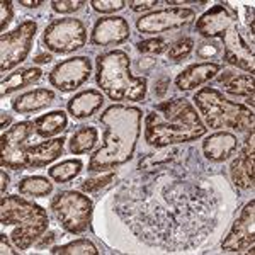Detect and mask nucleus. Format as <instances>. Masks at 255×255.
<instances>
[{
	"label": "nucleus",
	"instance_id": "46",
	"mask_svg": "<svg viewBox=\"0 0 255 255\" xmlns=\"http://www.w3.org/2000/svg\"><path fill=\"white\" fill-rule=\"evenodd\" d=\"M153 63H155V60H153V58H145V60L139 61L138 67H139V68H150Z\"/></svg>",
	"mask_w": 255,
	"mask_h": 255
},
{
	"label": "nucleus",
	"instance_id": "28",
	"mask_svg": "<svg viewBox=\"0 0 255 255\" xmlns=\"http://www.w3.org/2000/svg\"><path fill=\"white\" fill-rule=\"evenodd\" d=\"M17 189L22 196L46 197L53 192V182L43 175H32L20 180L17 184Z\"/></svg>",
	"mask_w": 255,
	"mask_h": 255
},
{
	"label": "nucleus",
	"instance_id": "23",
	"mask_svg": "<svg viewBox=\"0 0 255 255\" xmlns=\"http://www.w3.org/2000/svg\"><path fill=\"white\" fill-rule=\"evenodd\" d=\"M223 84V90L235 97H247L250 108H254V73L245 75H235L233 72H223V75L218 79Z\"/></svg>",
	"mask_w": 255,
	"mask_h": 255
},
{
	"label": "nucleus",
	"instance_id": "7",
	"mask_svg": "<svg viewBox=\"0 0 255 255\" xmlns=\"http://www.w3.org/2000/svg\"><path fill=\"white\" fill-rule=\"evenodd\" d=\"M49 206H51L55 218L68 233L79 235L89 228L94 204L84 192L61 191L53 197Z\"/></svg>",
	"mask_w": 255,
	"mask_h": 255
},
{
	"label": "nucleus",
	"instance_id": "27",
	"mask_svg": "<svg viewBox=\"0 0 255 255\" xmlns=\"http://www.w3.org/2000/svg\"><path fill=\"white\" fill-rule=\"evenodd\" d=\"M99 133L94 126H79L73 131L70 138V153L72 155H84L89 153L97 145Z\"/></svg>",
	"mask_w": 255,
	"mask_h": 255
},
{
	"label": "nucleus",
	"instance_id": "12",
	"mask_svg": "<svg viewBox=\"0 0 255 255\" xmlns=\"http://www.w3.org/2000/svg\"><path fill=\"white\" fill-rule=\"evenodd\" d=\"M92 61L87 56H73L60 61L49 72V82L60 92H73L90 79Z\"/></svg>",
	"mask_w": 255,
	"mask_h": 255
},
{
	"label": "nucleus",
	"instance_id": "25",
	"mask_svg": "<svg viewBox=\"0 0 255 255\" xmlns=\"http://www.w3.org/2000/svg\"><path fill=\"white\" fill-rule=\"evenodd\" d=\"M67 125H68L67 114H65L61 109H58V111H51V113L36 118L34 119V131L41 138H51V136L60 134L61 131L67 129Z\"/></svg>",
	"mask_w": 255,
	"mask_h": 255
},
{
	"label": "nucleus",
	"instance_id": "8",
	"mask_svg": "<svg viewBox=\"0 0 255 255\" xmlns=\"http://www.w3.org/2000/svg\"><path fill=\"white\" fill-rule=\"evenodd\" d=\"M43 43L56 55H70L87 43V27L80 19H55L44 29Z\"/></svg>",
	"mask_w": 255,
	"mask_h": 255
},
{
	"label": "nucleus",
	"instance_id": "39",
	"mask_svg": "<svg viewBox=\"0 0 255 255\" xmlns=\"http://www.w3.org/2000/svg\"><path fill=\"white\" fill-rule=\"evenodd\" d=\"M168 85H170V79L168 77H160V79L155 82V94L158 97H163L168 92Z\"/></svg>",
	"mask_w": 255,
	"mask_h": 255
},
{
	"label": "nucleus",
	"instance_id": "5",
	"mask_svg": "<svg viewBox=\"0 0 255 255\" xmlns=\"http://www.w3.org/2000/svg\"><path fill=\"white\" fill-rule=\"evenodd\" d=\"M0 223L14 226L9 238L19 252H24L46 233L49 218L46 209L26 197L3 194L0 201Z\"/></svg>",
	"mask_w": 255,
	"mask_h": 255
},
{
	"label": "nucleus",
	"instance_id": "19",
	"mask_svg": "<svg viewBox=\"0 0 255 255\" xmlns=\"http://www.w3.org/2000/svg\"><path fill=\"white\" fill-rule=\"evenodd\" d=\"M221 65L220 63H213V61H203V63H194L191 67H187L186 70L177 75L175 85L180 90H192L196 87L208 84L211 79L220 73Z\"/></svg>",
	"mask_w": 255,
	"mask_h": 255
},
{
	"label": "nucleus",
	"instance_id": "42",
	"mask_svg": "<svg viewBox=\"0 0 255 255\" xmlns=\"http://www.w3.org/2000/svg\"><path fill=\"white\" fill-rule=\"evenodd\" d=\"M19 5L29 7V9H38V7L44 5V0H34V2H27V0H20Z\"/></svg>",
	"mask_w": 255,
	"mask_h": 255
},
{
	"label": "nucleus",
	"instance_id": "41",
	"mask_svg": "<svg viewBox=\"0 0 255 255\" xmlns=\"http://www.w3.org/2000/svg\"><path fill=\"white\" fill-rule=\"evenodd\" d=\"M58 238V233L56 232H49L48 235H44V237H41V242L38 244V249H44V247H48V245H51L53 242Z\"/></svg>",
	"mask_w": 255,
	"mask_h": 255
},
{
	"label": "nucleus",
	"instance_id": "16",
	"mask_svg": "<svg viewBox=\"0 0 255 255\" xmlns=\"http://www.w3.org/2000/svg\"><path fill=\"white\" fill-rule=\"evenodd\" d=\"M65 141L67 139L60 136L46 139V141L38 143V145L27 143L20 150V170H24V168H43L51 162H55L63 153Z\"/></svg>",
	"mask_w": 255,
	"mask_h": 255
},
{
	"label": "nucleus",
	"instance_id": "6",
	"mask_svg": "<svg viewBox=\"0 0 255 255\" xmlns=\"http://www.w3.org/2000/svg\"><path fill=\"white\" fill-rule=\"evenodd\" d=\"M194 104L209 129L252 131L254 111L240 102L226 99L220 90L203 87L194 94Z\"/></svg>",
	"mask_w": 255,
	"mask_h": 255
},
{
	"label": "nucleus",
	"instance_id": "26",
	"mask_svg": "<svg viewBox=\"0 0 255 255\" xmlns=\"http://www.w3.org/2000/svg\"><path fill=\"white\" fill-rule=\"evenodd\" d=\"M180 155H182V151H180L179 148H167V150L160 151V153H148L138 162V168L143 174L165 170V168L170 167Z\"/></svg>",
	"mask_w": 255,
	"mask_h": 255
},
{
	"label": "nucleus",
	"instance_id": "29",
	"mask_svg": "<svg viewBox=\"0 0 255 255\" xmlns=\"http://www.w3.org/2000/svg\"><path fill=\"white\" fill-rule=\"evenodd\" d=\"M82 168H84V163L79 158H70V160H63V162L56 163L49 168V177H51L55 182L58 184H67L70 180H73L75 177L80 175Z\"/></svg>",
	"mask_w": 255,
	"mask_h": 255
},
{
	"label": "nucleus",
	"instance_id": "18",
	"mask_svg": "<svg viewBox=\"0 0 255 255\" xmlns=\"http://www.w3.org/2000/svg\"><path fill=\"white\" fill-rule=\"evenodd\" d=\"M255 136L254 129L250 131V136L245 139L244 146H242L240 153L230 165V175H232V182L238 189H254V162H255Z\"/></svg>",
	"mask_w": 255,
	"mask_h": 255
},
{
	"label": "nucleus",
	"instance_id": "30",
	"mask_svg": "<svg viewBox=\"0 0 255 255\" xmlns=\"http://www.w3.org/2000/svg\"><path fill=\"white\" fill-rule=\"evenodd\" d=\"M51 254H60V255H97L99 250L97 247L92 244L87 238H80V240L70 242L67 245L61 247H53Z\"/></svg>",
	"mask_w": 255,
	"mask_h": 255
},
{
	"label": "nucleus",
	"instance_id": "17",
	"mask_svg": "<svg viewBox=\"0 0 255 255\" xmlns=\"http://www.w3.org/2000/svg\"><path fill=\"white\" fill-rule=\"evenodd\" d=\"M128 39H129V24L119 15L99 19L90 34V43L94 46H118Z\"/></svg>",
	"mask_w": 255,
	"mask_h": 255
},
{
	"label": "nucleus",
	"instance_id": "21",
	"mask_svg": "<svg viewBox=\"0 0 255 255\" xmlns=\"http://www.w3.org/2000/svg\"><path fill=\"white\" fill-rule=\"evenodd\" d=\"M102 104H104V96L96 89H89L70 99L67 109L75 119H87L101 111Z\"/></svg>",
	"mask_w": 255,
	"mask_h": 255
},
{
	"label": "nucleus",
	"instance_id": "24",
	"mask_svg": "<svg viewBox=\"0 0 255 255\" xmlns=\"http://www.w3.org/2000/svg\"><path fill=\"white\" fill-rule=\"evenodd\" d=\"M41 79H43V70L41 68L29 67V68L17 70V72L10 73L9 77H5L2 80V84H0V96L3 99L5 96H10L12 92L31 87L32 84H38Z\"/></svg>",
	"mask_w": 255,
	"mask_h": 255
},
{
	"label": "nucleus",
	"instance_id": "31",
	"mask_svg": "<svg viewBox=\"0 0 255 255\" xmlns=\"http://www.w3.org/2000/svg\"><path fill=\"white\" fill-rule=\"evenodd\" d=\"M192 48H194V41H192V38H182V39L175 41V43L170 44V48H168V58L174 60V61L186 60L192 53Z\"/></svg>",
	"mask_w": 255,
	"mask_h": 255
},
{
	"label": "nucleus",
	"instance_id": "15",
	"mask_svg": "<svg viewBox=\"0 0 255 255\" xmlns=\"http://www.w3.org/2000/svg\"><path fill=\"white\" fill-rule=\"evenodd\" d=\"M220 39L223 41V60L226 63L254 73V48L244 39L238 24L225 31Z\"/></svg>",
	"mask_w": 255,
	"mask_h": 255
},
{
	"label": "nucleus",
	"instance_id": "9",
	"mask_svg": "<svg viewBox=\"0 0 255 255\" xmlns=\"http://www.w3.org/2000/svg\"><path fill=\"white\" fill-rule=\"evenodd\" d=\"M38 24L34 20H24L15 29L3 32L0 38V72L7 73L27 58L32 49Z\"/></svg>",
	"mask_w": 255,
	"mask_h": 255
},
{
	"label": "nucleus",
	"instance_id": "4",
	"mask_svg": "<svg viewBox=\"0 0 255 255\" xmlns=\"http://www.w3.org/2000/svg\"><path fill=\"white\" fill-rule=\"evenodd\" d=\"M96 80L111 101L139 102L146 97V79L131 73V60L128 53L121 49H114L97 56Z\"/></svg>",
	"mask_w": 255,
	"mask_h": 255
},
{
	"label": "nucleus",
	"instance_id": "45",
	"mask_svg": "<svg viewBox=\"0 0 255 255\" xmlns=\"http://www.w3.org/2000/svg\"><path fill=\"white\" fill-rule=\"evenodd\" d=\"M12 123V116L7 113H2V129L5 131V128H9V125Z\"/></svg>",
	"mask_w": 255,
	"mask_h": 255
},
{
	"label": "nucleus",
	"instance_id": "1",
	"mask_svg": "<svg viewBox=\"0 0 255 255\" xmlns=\"http://www.w3.org/2000/svg\"><path fill=\"white\" fill-rule=\"evenodd\" d=\"M113 206L139 240L168 252L199 247L220 218L216 189L208 179L180 167L179 158L165 170L125 182Z\"/></svg>",
	"mask_w": 255,
	"mask_h": 255
},
{
	"label": "nucleus",
	"instance_id": "22",
	"mask_svg": "<svg viewBox=\"0 0 255 255\" xmlns=\"http://www.w3.org/2000/svg\"><path fill=\"white\" fill-rule=\"evenodd\" d=\"M55 101V92L49 89H34L26 94H20L12 101V109L19 114H31L48 108Z\"/></svg>",
	"mask_w": 255,
	"mask_h": 255
},
{
	"label": "nucleus",
	"instance_id": "38",
	"mask_svg": "<svg viewBox=\"0 0 255 255\" xmlns=\"http://www.w3.org/2000/svg\"><path fill=\"white\" fill-rule=\"evenodd\" d=\"M158 3H160L158 0H143V2H139V0H131V2H128V5H129V9L133 12H146V10L155 9Z\"/></svg>",
	"mask_w": 255,
	"mask_h": 255
},
{
	"label": "nucleus",
	"instance_id": "44",
	"mask_svg": "<svg viewBox=\"0 0 255 255\" xmlns=\"http://www.w3.org/2000/svg\"><path fill=\"white\" fill-rule=\"evenodd\" d=\"M0 177H2V194H5V189L9 187V175L5 174V170H2Z\"/></svg>",
	"mask_w": 255,
	"mask_h": 255
},
{
	"label": "nucleus",
	"instance_id": "36",
	"mask_svg": "<svg viewBox=\"0 0 255 255\" xmlns=\"http://www.w3.org/2000/svg\"><path fill=\"white\" fill-rule=\"evenodd\" d=\"M221 51V46L216 43V41H204L201 43L196 49V55L199 56L201 60H209L213 56H216L218 53Z\"/></svg>",
	"mask_w": 255,
	"mask_h": 255
},
{
	"label": "nucleus",
	"instance_id": "35",
	"mask_svg": "<svg viewBox=\"0 0 255 255\" xmlns=\"http://www.w3.org/2000/svg\"><path fill=\"white\" fill-rule=\"evenodd\" d=\"M85 2L84 0H53L51 7L58 14H73V12H79L84 9Z\"/></svg>",
	"mask_w": 255,
	"mask_h": 255
},
{
	"label": "nucleus",
	"instance_id": "34",
	"mask_svg": "<svg viewBox=\"0 0 255 255\" xmlns=\"http://www.w3.org/2000/svg\"><path fill=\"white\" fill-rule=\"evenodd\" d=\"M90 5L96 12L101 14H113V12L123 10L128 3L125 0H90Z\"/></svg>",
	"mask_w": 255,
	"mask_h": 255
},
{
	"label": "nucleus",
	"instance_id": "32",
	"mask_svg": "<svg viewBox=\"0 0 255 255\" xmlns=\"http://www.w3.org/2000/svg\"><path fill=\"white\" fill-rule=\"evenodd\" d=\"M168 41L163 38H151V39H145L139 41L136 44L138 51L143 53V55H160V53L168 51Z\"/></svg>",
	"mask_w": 255,
	"mask_h": 255
},
{
	"label": "nucleus",
	"instance_id": "2",
	"mask_svg": "<svg viewBox=\"0 0 255 255\" xmlns=\"http://www.w3.org/2000/svg\"><path fill=\"white\" fill-rule=\"evenodd\" d=\"M101 125L104 126V139L90 157L87 170L104 174L133 158L141 133V111L113 104L101 114Z\"/></svg>",
	"mask_w": 255,
	"mask_h": 255
},
{
	"label": "nucleus",
	"instance_id": "40",
	"mask_svg": "<svg viewBox=\"0 0 255 255\" xmlns=\"http://www.w3.org/2000/svg\"><path fill=\"white\" fill-rule=\"evenodd\" d=\"M9 240H10V238H7L5 233H2V235H0V247H2V254L3 255H5V254H19V250L15 249V247H10Z\"/></svg>",
	"mask_w": 255,
	"mask_h": 255
},
{
	"label": "nucleus",
	"instance_id": "10",
	"mask_svg": "<svg viewBox=\"0 0 255 255\" xmlns=\"http://www.w3.org/2000/svg\"><path fill=\"white\" fill-rule=\"evenodd\" d=\"M196 19V12L187 7H170V9L153 10L141 15L136 20V29L141 34H163L182 29Z\"/></svg>",
	"mask_w": 255,
	"mask_h": 255
},
{
	"label": "nucleus",
	"instance_id": "43",
	"mask_svg": "<svg viewBox=\"0 0 255 255\" xmlns=\"http://www.w3.org/2000/svg\"><path fill=\"white\" fill-rule=\"evenodd\" d=\"M53 60V56L51 55H48V53H43V55H38L34 60V63H39V65H43V63H49V61Z\"/></svg>",
	"mask_w": 255,
	"mask_h": 255
},
{
	"label": "nucleus",
	"instance_id": "14",
	"mask_svg": "<svg viewBox=\"0 0 255 255\" xmlns=\"http://www.w3.org/2000/svg\"><path fill=\"white\" fill-rule=\"evenodd\" d=\"M235 24H238V17L230 3H218L196 20V32L206 39H215L221 38Z\"/></svg>",
	"mask_w": 255,
	"mask_h": 255
},
{
	"label": "nucleus",
	"instance_id": "13",
	"mask_svg": "<svg viewBox=\"0 0 255 255\" xmlns=\"http://www.w3.org/2000/svg\"><path fill=\"white\" fill-rule=\"evenodd\" d=\"M34 131V123L20 121L17 125L3 131L0 136V165L2 168H12V170H20V150L27 145L29 138Z\"/></svg>",
	"mask_w": 255,
	"mask_h": 255
},
{
	"label": "nucleus",
	"instance_id": "11",
	"mask_svg": "<svg viewBox=\"0 0 255 255\" xmlns=\"http://www.w3.org/2000/svg\"><path fill=\"white\" fill-rule=\"evenodd\" d=\"M255 244V201L245 204L233 221L228 235L221 242V250L230 254H254Z\"/></svg>",
	"mask_w": 255,
	"mask_h": 255
},
{
	"label": "nucleus",
	"instance_id": "33",
	"mask_svg": "<svg viewBox=\"0 0 255 255\" xmlns=\"http://www.w3.org/2000/svg\"><path fill=\"white\" fill-rule=\"evenodd\" d=\"M114 180H116V174H113V172L106 174V172H104V175H99V177H94V179L84 180V182L80 184V189L84 192H89V194H92V192H97L99 189L108 187L109 184L114 182Z\"/></svg>",
	"mask_w": 255,
	"mask_h": 255
},
{
	"label": "nucleus",
	"instance_id": "20",
	"mask_svg": "<svg viewBox=\"0 0 255 255\" xmlns=\"http://www.w3.org/2000/svg\"><path fill=\"white\" fill-rule=\"evenodd\" d=\"M237 148L238 139L235 134L228 133V131H220V133L211 134L203 143L204 157L211 162H226L237 153Z\"/></svg>",
	"mask_w": 255,
	"mask_h": 255
},
{
	"label": "nucleus",
	"instance_id": "3",
	"mask_svg": "<svg viewBox=\"0 0 255 255\" xmlns=\"http://www.w3.org/2000/svg\"><path fill=\"white\" fill-rule=\"evenodd\" d=\"M208 128L187 99H172L158 104L145 119V139L150 146L165 148L203 138Z\"/></svg>",
	"mask_w": 255,
	"mask_h": 255
},
{
	"label": "nucleus",
	"instance_id": "37",
	"mask_svg": "<svg viewBox=\"0 0 255 255\" xmlns=\"http://www.w3.org/2000/svg\"><path fill=\"white\" fill-rule=\"evenodd\" d=\"M0 10H2V24H0V29L5 32V27L10 24L12 17H14V5H12L10 0H2L0 2Z\"/></svg>",
	"mask_w": 255,
	"mask_h": 255
}]
</instances>
